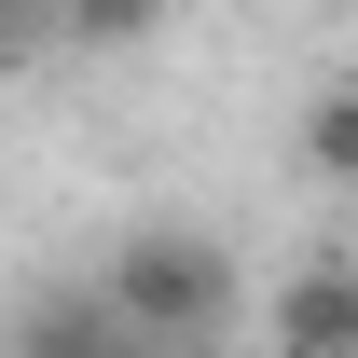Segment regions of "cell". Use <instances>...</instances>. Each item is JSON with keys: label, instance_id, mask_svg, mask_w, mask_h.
Returning <instances> with one entry per match:
<instances>
[{"label": "cell", "instance_id": "obj_1", "mask_svg": "<svg viewBox=\"0 0 358 358\" xmlns=\"http://www.w3.org/2000/svg\"><path fill=\"white\" fill-rule=\"evenodd\" d=\"M96 303H110V331H124V345H207V331L248 303V275H234V248H221V234L152 221V234H124V248H110Z\"/></svg>", "mask_w": 358, "mask_h": 358}, {"label": "cell", "instance_id": "obj_2", "mask_svg": "<svg viewBox=\"0 0 358 358\" xmlns=\"http://www.w3.org/2000/svg\"><path fill=\"white\" fill-rule=\"evenodd\" d=\"M275 345H289V358H358V275L331 262V248L275 289Z\"/></svg>", "mask_w": 358, "mask_h": 358}, {"label": "cell", "instance_id": "obj_3", "mask_svg": "<svg viewBox=\"0 0 358 358\" xmlns=\"http://www.w3.org/2000/svg\"><path fill=\"white\" fill-rule=\"evenodd\" d=\"M166 28V0H55V42L69 55H124V42H152Z\"/></svg>", "mask_w": 358, "mask_h": 358}, {"label": "cell", "instance_id": "obj_4", "mask_svg": "<svg viewBox=\"0 0 358 358\" xmlns=\"http://www.w3.org/2000/svg\"><path fill=\"white\" fill-rule=\"evenodd\" d=\"M14 358H124V331H110V303H55V317H28V331H14Z\"/></svg>", "mask_w": 358, "mask_h": 358}, {"label": "cell", "instance_id": "obj_5", "mask_svg": "<svg viewBox=\"0 0 358 358\" xmlns=\"http://www.w3.org/2000/svg\"><path fill=\"white\" fill-rule=\"evenodd\" d=\"M303 166H317V179H358V83H331V96L303 110Z\"/></svg>", "mask_w": 358, "mask_h": 358}, {"label": "cell", "instance_id": "obj_6", "mask_svg": "<svg viewBox=\"0 0 358 358\" xmlns=\"http://www.w3.org/2000/svg\"><path fill=\"white\" fill-rule=\"evenodd\" d=\"M28 42H55V0H0V55H28Z\"/></svg>", "mask_w": 358, "mask_h": 358}, {"label": "cell", "instance_id": "obj_7", "mask_svg": "<svg viewBox=\"0 0 358 358\" xmlns=\"http://www.w3.org/2000/svg\"><path fill=\"white\" fill-rule=\"evenodd\" d=\"M124 358H138V345H124Z\"/></svg>", "mask_w": 358, "mask_h": 358}]
</instances>
